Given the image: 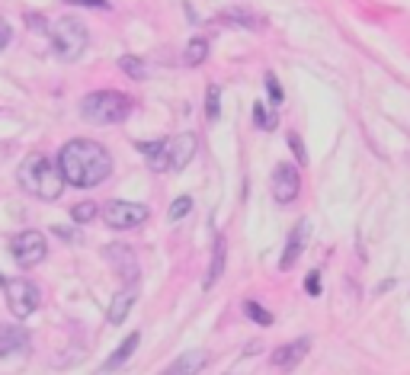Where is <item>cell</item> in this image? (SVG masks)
I'll use <instances>...</instances> for the list:
<instances>
[{
	"label": "cell",
	"instance_id": "52a82bcc",
	"mask_svg": "<svg viewBox=\"0 0 410 375\" xmlns=\"http://www.w3.org/2000/svg\"><path fill=\"white\" fill-rule=\"evenodd\" d=\"M10 250H13V260H16L23 270H29V266H38L45 260V253H48V241H45L42 231H19L16 238L10 241Z\"/></svg>",
	"mask_w": 410,
	"mask_h": 375
},
{
	"label": "cell",
	"instance_id": "277c9868",
	"mask_svg": "<svg viewBox=\"0 0 410 375\" xmlns=\"http://www.w3.org/2000/svg\"><path fill=\"white\" fill-rule=\"evenodd\" d=\"M48 36H51V46H55L58 58H64V61H77L90 46L87 26H83L80 20H74V16H61V20L48 29Z\"/></svg>",
	"mask_w": 410,
	"mask_h": 375
},
{
	"label": "cell",
	"instance_id": "44dd1931",
	"mask_svg": "<svg viewBox=\"0 0 410 375\" xmlns=\"http://www.w3.org/2000/svg\"><path fill=\"white\" fill-rule=\"evenodd\" d=\"M243 315H247L253 324H260V327H273V321H275V317L269 315L260 302H253V298H247V302H243Z\"/></svg>",
	"mask_w": 410,
	"mask_h": 375
},
{
	"label": "cell",
	"instance_id": "5bb4252c",
	"mask_svg": "<svg viewBox=\"0 0 410 375\" xmlns=\"http://www.w3.org/2000/svg\"><path fill=\"white\" fill-rule=\"evenodd\" d=\"M205 366H209V353L205 349H189V353L177 356L160 375H199Z\"/></svg>",
	"mask_w": 410,
	"mask_h": 375
},
{
	"label": "cell",
	"instance_id": "ffe728a7",
	"mask_svg": "<svg viewBox=\"0 0 410 375\" xmlns=\"http://www.w3.org/2000/svg\"><path fill=\"white\" fill-rule=\"evenodd\" d=\"M253 122H256V129L273 132L275 125H279V119H275V110H266V103L256 100V103H253Z\"/></svg>",
	"mask_w": 410,
	"mask_h": 375
},
{
	"label": "cell",
	"instance_id": "7a4b0ae2",
	"mask_svg": "<svg viewBox=\"0 0 410 375\" xmlns=\"http://www.w3.org/2000/svg\"><path fill=\"white\" fill-rule=\"evenodd\" d=\"M16 180L23 186V193L36 196V199L55 202L64 193V176L58 170V161H51L48 154H29L23 157L16 170Z\"/></svg>",
	"mask_w": 410,
	"mask_h": 375
},
{
	"label": "cell",
	"instance_id": "5b68a950",
	"mask_svg": "<svg viewBox=\"0 0 410 375\" xmlns=\"http://www.w3.org/2000/svg\"><path fill=\"white\" fill-rule=\"evenodd\" d=\"M102 221H106L112 231H128V228H138L147 221V215H151V208L144 206V202H125V199H112L106 202V206L100 208Z\"/></svg>",
	"mask_w": 410,
	"mask_h": 375
},
{
	"label": "cell",
	"instance_id": "ba28073f",
	"mask_svg": "<svg viewBox=\"0 0 410 375\" xmlns=\"http://www.w3.org/2000/svg\"><path fill=\"white\" fill-rule=\"evenodd\" d=\"M301 193V174H298V164H275L273 170V199L279 202V206H288V202H295Z\"/></svg>",
	"mask_w": 410,
	"mask_h": 375
},
{
	"label": "cell",
	"instance_id": "cb8c5ba5",
	"mask_svg": "<svg viewBox=\"0 0 410 375\" xmlns=\"http://www.w3.org/2000/svg\"><path fill=\"white\" fill-rule=\"evenodd\" d=\"M96 215H100V206H96V202H77V206H70V218H74L77 225H87V221H93Z\"/></svg>",
	"mask_w": 410,
	"mask_h": 375
},
{
	"label": "cell",
	"instance_id": "e0dca14e",
	"mask_svg": "<svg viewBox=\"0 0 410 375\" xmlns=\"http://www.w3.org/2000/svg\"><path fill=\"white\" fill-rule=\"evenodd\" d=\"M138 343H141V334H138V330H135V334H128L125 340H122L119 347L112 349V356H109V359H106V366H102V372H112V369L125 366V362L135 356V349H138Z\"/></svg>",
	"mask_w": 410,
	"mask_h": 375
},
{
	"label": "cell",
	"instance_id": "2e32d148",
	"mask_svg": "<svg viewBox=\"0 0 410 375\" xmlns=\"http://www.w3.org/2000/svg\"><path fill=\"white\" fill-rule=\"evenodd\" d=\"M135 148L144 154L147 167H151L154 174H164V170H170V161H167V138H160V142H138Z\"/></svg>",
	"mask_w": 410,
	"mask_h": 375
},
{
	"label": "cell",
	"instance_id": "7402d4cb",
	"mask_svg": "<svg viewBox=\"0 0 410 375\" xmlns=\"http://www.w3.org/2000/svg\"><path fill=\"white\" fill-rule=\"evenodd\" d=\"M119 68H122V71H125L132 80H144V78H147V65H144L141 58H135V55H122V58H119Z\"/></svg>",
	"mask_w": 410,
	"mask_h": 375
},
{
	"label": "cell",
	"instance_id": "8fae6325",
	"mask_svg": "<svg viewBox=\"0 0 410 375\" xmlns=\"http://www.w3.org/2000/svg\"><path fill=\"white\" fill-rule=\"evenodd\" d=\"M199 148V138L192 132H183V135H173L167 138V161H170V170H183L186 164L192 161Z\"/></svg>",
	"mask_w": 410,
	"mask_h": 375
},
{
	"label": "cell",
	"instance_id": "f546056e",
	"mask_svg": "<svg viewBox=\"0 0 410 375\" xmlns=\"http://www.w3.org/2000/svg\"><path fill=\"white\" fill-rule=\"evenodd\" d=\"M64 4H74V7H96V10L109 7V0H64Z\"/></svg>",
	"mask_w": 410,
	"mask_h": 375
},
{
	"label": "cell",
	"instance_id": "d4e9b609",
	"mask_svg": "<svg viewBox=\"0 0 410 375\" xmlns=\"http://www.w3.org/2000/svg\"><path fill=\"white\" fill-rule=\"evenodd\" d=\"M224 20H231V23H237L241 29H260V16H253V14H247V10H224Z\"/></svg>",
	"mask_w": 410,
	"mask_h": 375
},
{
	"label": "cell",
	"instance_id": "4dcf8cb0",
	"mask_svg": "<svg viewBox=\"0 0 410 375\" xmlns=\"http://www.w3.org/2000/svg\"><path fill=\"white\" fill-rule=\"evenodd\" d=\"M6 42H10V26H6L4 20H0V48H4Z\"/></svg>",
	"mask_w": 410,
	"mask_h": 375
},
{
	"label": "cell",
	"instance_id": "4316f807",
	"mask_svg": "<svg viewBox=\"0 0 410 375\" xmlns=\"http://www.w3.org/2000/svg\"><path fill=\"white\" fill-rule=\"evenodd\" d=\"M189 212H192V196H179V199H173V206H170V212H167V218H170V221H179V218H186Z\"/></svg>",
	"mask_w": 410,
	"mask_h": 375
},
{
	"label": "cell",
	"instance_id": "83f0119b",
	"mask_svg": "<svg viewBox=\"0 0 410 375\" xmlns=\"http://www.w3.org/2000/svg\"><path fill=\"white\" fill-rule=\"evenodd\" d=\"M288 148H292L295 161L305 167V164H308V151H305V144H301V135H298V132H288Z\"/></svg>",
	"mask_w": 410,
	"mask_h": 375
},
{
	"label": "cell",
	"instance_id": "603a6c76",
	"mask_svg": "<svg viewBox=\"0 0 410 375\" xmlns=\"http://www.w3.org/2000/svg\"><path fill=\"white\" fill-rule=\"evenodd\" d=\"M218 116H221V87L211 84L209 87V97H205V119H209V122H215Z\"/></svg>",
	"mask_w": 410,
	"mask_h": 375
},
{
	"label": "cell",
	"instance_id": "4fadbf2b",
	"mask_svg": "<svg viewBox=\"0 0 410 375\" xmlns=\"http://www.w3.org/2000/svg\"><path fill=\"white\" fill-rule=\"evenodd\" d=\"M29 349V334L13 324H0V359H10Z\"/></svg>",
	"mask_w": 410,
	"mask_h": 375
},
{
	"label": "cell",
	"instance_id": "9a60e30c",
	"mask_svg": "<svg viewBox=\"0 0 410 375\" xmlns=\"http://www.w3.org/2000/svg\"><path fill=\"white\" fill-rule=\"evenodd\" d=\"M224 266H228V241H224V234H218V238H215V247H211L209 273H205V282H202L205 289H215V285L221 282Z\"/></svg>",
	"mask_w": 410,
	"mask_h": 375
},
{
	"label": "cell",
	"instance_id": "9c48e42d",
	"mask_svg": "<svg viewBox=\"0 0 410 375\" xmlns=\"http://www.w3.org/2000/svg\"><path fill=\"white\" fill-rule=\"evenodd\" d=\"M102 253H106V260H109V263H112V270L119 273V279L128 285V289H132V285L141 279L138 257H135V250H132V247H128V244H109Z\"/></svg>",
	"mask_w": 410,
	"mask_h": 375
},
{
	"label": "cell",
	"instance_id": "484cf974",
	"mask_svg": "<svg viewBox=\"0 0 410 375\" xmlns=\"http://www.w3.org/2000/svg\"><path fill=\"white\" fill-rule=\"evenodd\" d=\"M266 97H269V106H273V110H279V106L285 103V93H282V84H279V78H275L273 71H266Z\"/></svg>",
	"mask_w": 410,
	"mask_h": 375
},
{
	"label": "cell",
	"instance_id": "3957f363",
	"mask_svg": "<svg viewBox=\"0 0 410 375\" xmlns=\"http://www.w3.org/2000/svg\"><path fill=\"white\" fill-rule=\"evenodd\" d=\"M128 112H132V97L119 90H93L80 103V116L93 125H119L128 119Z\"/></svg>",
	"mask_w": 410,
	"mask_h": 375
},
{
	"label": "cell",
	"instance_id": "ac0fdd59",
	"mask_svg": "<svg viewBox=\"0 0 410 375\" xmlns=\"http://www.w3.org/2000/svg\"><path fill=\"white\" fill-rule=\"evenodd\" d=\"M132 305H135V289H122L119 295L112 298V305H109L106 321L109 324H122L128 317V311H132Z\"/></svg>",
	"mask_w": 410,
	"mask_h": 375
},
{
	"label": "cell",
	"instance_id": "7c38bea8",
	"mask_svg": "<svg viewBox=\"0 0 410 375\" xmlns=\"http://www.w3.org/2000/svg\"><path fill=\"white\" fill-rule=\"evenodd\" d=\"M308 349H311V337H298V340H288L282 343L279 349H273V366L282 369V372H288V369H295L301 359H308Z\"/></svg>",
	"mask_w": 410,
	"mask_h": 375
},
{
	"label": "cell",
	"instance_id": "f1b7e54d",
	"mask_svg": "<svg viewBox=\"0 0 410 375\" xmlns=\"http://www.w3.org/2000/svg\"><path fill=\"white\" fill-rule=\"evenodd\" d=\"M305 292H308V295H314V298L320 295V273H317V270L308 273V279H305Z\"/></svg>",
	"mask_w": 410,
	"mask_h": 375
},
{
	"label": "cell",
	"instance_id": "8992f818",
	"mask_svg": "<svg viewBox=\"0 0 410 375\" xmlns=\"http://www.w3.org/2000/svg\"><path fill=\"white\" fill-rule=\"evenodd\" d=\"M4 295H6V305H10L13 317L16 321H26L32 311L38 308L42 295H38V285L29 282V279H4Z\"/></svg>",
	"mask_w": 410,
	"mask_h": 375
},
{
	"label": "cell",
	"instance_id": "6da1fadb",
	"mask_svg": "<svg viewBox=\"0 0 410 375\" xmlns=\"http://www.w3.org/2000/svg\"><path fill=\"white\" fill-rule=\"evenodd\" d=\"M58 170H61L64 183L77 189H93L109 180L112 174V154L102 148L100 142L90 138H74L58 151Z\"/></svg>",
	"mask_w": 410,
	"mask_h": 375
},
{
	"label": "cell",
	"instance_id": "d6986e66",
	"mask_svg": "<svg viewBox=\"0 0 410 375\" xmlns=\"http://www.w3.org/2000/svg\"><path fill=\"white\" fill-rule=\"evenodd\" d=\"M205 58H209V39H202V36L189 39V46H186V52H183V65L196 68V65H202Z\"/></svg>",
	"mask_w": 410,
	"mask_h": 375
},
{
	"label": "cell",
	"instance_id": "30bf717a",
	"mask_svg": "<svg viewBox=\"0 0 410 375\" xmlns=\"http://www.w3.org/2000/svg\"><path fill=\"white\" fill-rule=\"evenodd\" d=\"M308 238H311V225H308V218H298L292 225V231H288L285 247H282V257H279L282 273H288L301 260V253H305V247H308Z\"/></svg>",
	"mask_w": 410,
	"mask_h": 375
}]
</instances>
